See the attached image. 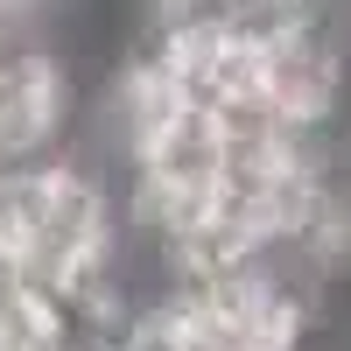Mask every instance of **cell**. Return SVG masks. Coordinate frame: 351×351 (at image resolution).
<instances>
[{
	"label": "cell",
	"instance_id": "1",
	"mask_svg": "<svg viewBox=\"0 0 351 351\" xmlns=\"http://www.w3.org/2000/svg\"><path fill=\"white\" fill-rule=\"evenodd\" d=\"M120 260H127V197L84 148L0 169V267L8 274L71 309L106 288H127Z\"/></svg>",
	"mask_w": 351,
	"mask_h": 351
}]
</instances>
